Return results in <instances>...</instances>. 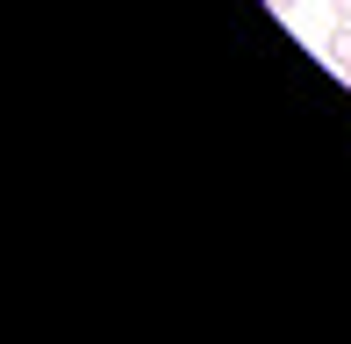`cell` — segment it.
<instances>
[{
  "label": "cell",
  "mask_w": 351,
  "mask_h": 344,
  "mask_svg": "<svg viewBox=\"0 0 351 344\" xmlns=\"http://www.w3.org/2000/svg\"><path fill=\"white\" fill-rule=\"evenodd\" d=\"M330 14H337V22H351V0H330Z\"/></svg>",
  "instance_id": "3"
},
{
  "label": "cell",
  "mask_w": 351,
  "mask_h": 344,
  "mask_svg": "<svg viewBox=\"0 0 351 344\" xmlns=\"http://www.w3.org/2000/svg\"><path fill=\"white\" fill-rule=\"evenodd\" d=\"M323 58H330V65H337V72H351V22H337V29H330Z\"/></svg>",
  "instance_id": "1"
},
{
  "label": "cell",
  "mask_w": 351,
  "mask_h": 344,
  "mask_svg": "<svg viewBox=\"0 0 351 344\" xmlns=\"http://www.w3.org/2000/svg\"><path fill=\"white\" fill-rule=\"evenodd\" d=\"M265 8H273V14H294V8H301V0H265Z\"/></svg>",
  "instance_id": "2"
},
{
  "label": "cell",
  "mask_w": 351,
  "mask_h": 344,
  "mask_svg": "<svg viewBox=\"0 0 351 344\" xmlns=\"http://www.w3.org/2000/svg\"><path fill=\"white\" fill-rule=\"evenodd\" d=\"M344 79H351V72H344Z\"/></svg>",
  "instance_id": "4"
}]
</instances>
